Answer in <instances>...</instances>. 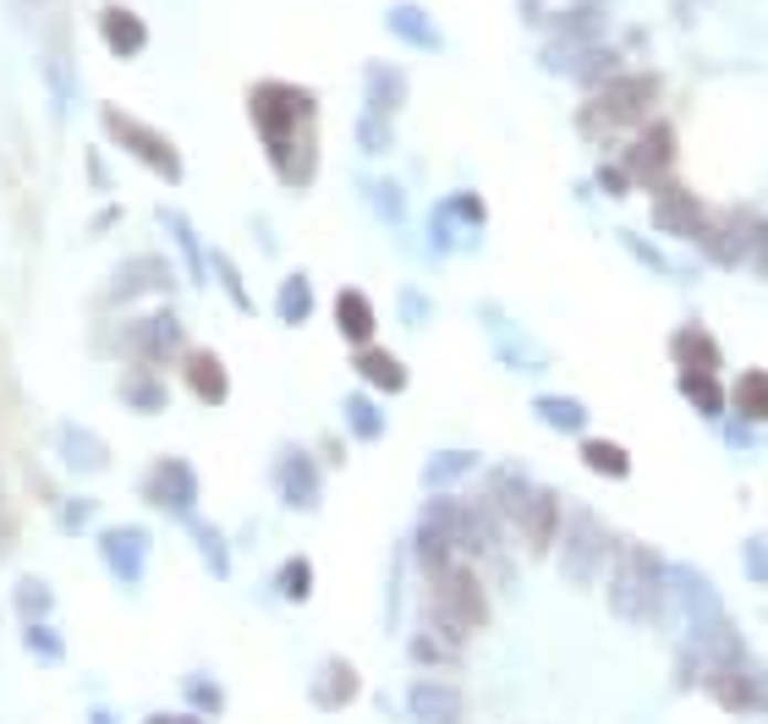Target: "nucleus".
I'll use <instances>...</instances> for the list:
<instances>
[{"instance_id": "obj_1", "label": "nucleus", "mask_w": 768, "mask_h": 724, "mask_svg": "<svg viewBox=\"0 0 768 724\" xmlns=\"http://www.w3.org/2000/svg\"><path fill=\"white\" fill-rule=\"evenodd\" d=\"M248 122L259 133V144L270 154L275 176L286 187H307L318 170V99L303 83H281L264 77L248 94Z\"/></svg>"}, {"instance_id": "obj_2", "label": "nucleus", "mask_w": 768, "mask_h": 724, "mask_svg": "<svg viewBox=\"0 0 768 724\" xmlns=\"http://www.w3.org/2000/svg\"><path fill=\"white\" fill-rule=\"evenodd\" d=\"M664 77L659 72H614L610 83L588 88V105L577 111V133L588 144H610L620 133H637V122L659 105Z\"/></svg>"}, {"instance_id": "obj_3", "label": "nucleus", "mask_w": 768, "mask_h": 724, "mask_svg": "<svg viewBox=\"0 0 768 724\" xmlns=\"http://www.w3.org/2000/svg\"><path fill=\"white\" fill-rule=\"evenodd\" d=\"M664 587H670V566L648 544H620L614 549L610 609L625 626H653L664 615Z\"/></svg>"}, {"instance_id": "obj_4", "label": "nucleus", "mask_w": 768, "mask_h": 724, "mask_svg": "<svg viewBox=\"0 0 768 724\" xmlns=\"http://www.w3.org/2000/svg\"><path fill=\"white\" fill-rule=\"evenodd\" d=\"M429 620L445 626V631H477L488 620V598H483V581L472 577L466 560H451L440 571H429Z\"/></svg>"}, {"instance_id": "obj_5", "label": "nucleus", "mask_w": 768, "mask_h": 724, "mask_svg": "<svg viewBox=\"0 0 768 724\" xmlns=\"http://www.w3.org/2000/svg\"><path fill=\"white\" fill-rule=\"evenodd\" d=\"M99 122H105V138L116 148H127L144 170H154L159 181H181V154H176V144H170L159 127L127 116L122 105H99Z\"/></svg>"}, {"instance_id": "obj_6", "label": "nucleus", "mask_w": 768, "mask_h": 724, "mask_svg": "<svg viewBox=\"0 0 768 724\" xmlns=\"http://www.w3.org/2000/svg\"><path fill=\"white\" fill-rule=\"evenodd\" d=\"M610 560H614L610 527H604L593 511H577L571 527L560 533V566H566V577L577 581V587H588L593 577L610 571Z\"/></svg>"}, {"instance_id": "obj_7", "label": "nucleus", "mask_w": 768, "mask_h": 724, "mask_svg": "<svg viewBox=\"0 0 768 724\" xmlns=\"http://www.w3.org/2000/svg\"><path fill=\"white\" fill-rule=\"evenodd\" d=\"M620 170L637 181V187H664L670 181V170H675V127L670 122H648L631 144H625V154H620Z\"/></svg>"}, {"instance_id": "obj_8", "label": "nucleus", "mask_w": 768, "mask_h": 724, "mask_svg": "<svg viewBox=\"0 0 768 724\" xmlns=\"http://www.w3.org/2000/svg\"><path fill=\"white\" fill-rule=\"evenodd\" d=\"M653 231L659 237H686V242H703V231L714 225V209L692 192V187H681V181H664L659 192H653Z\"/></svg>"}, {"instance_id": "obj_9", "label": "nucleus", "mask_w": 768, "mask_h": 724, "mask_svg": "<svg viewBox=\"0 0 768 724\" xmlns=\"http://www.w3.org/2000/svg\"><path fill=\"white\" fill-rule=\"evenodd\" d=\"M122 346H127L133 363H149V368L170 363V357H187V335H181V318H176L170 307H159V313H138V318L127 324Z\"/></svg>"}, {"instance_id": "obj_10", "label": "nucleus", "mask_w": 768, "mask_h": 724, "mask_svg": "<svg viewBox=\"0 0 768 724\" xmlns=\"http://www.w3.org/2000/svg\"><path fill=\"white\" fill-rule=\"evenodd\" d=\"M149 505L170 511V516H192L198 505V466L181 461V455H159L149 472H144V489H138Z\"/></svg>"}, {"instance_id": "obj_11", "label": "nucleus", "mask_w": 768, "mask_h": 724, "mask_svg": "<svg viewBox=\"0 0 768 724\" xmlns=\"http://www.w3.org/2000/svg\"><path fill=\"white\" fill-rule=\"evenodd\" d=\"M758 237H764V214H753V209H730L725 220H714L708 231H703V253H708V264H747L753 253H758Z\"/></svg>"}, {"instance_id": "obj_12", "label": "nucleus", "mask_w": 768, "mask_h": 724, "mask_svg": "<svg viewBox=\"0 0 768 724\" xmlns=\"http://www.w3.org/2000/svg\"><path fill=\"white\" fill-rule=\"evenodd\" d=\"M477 237H483V198H477V192L445 198V203L434 209V220H429V242H434L440 253H461V248H472Z\"/></svg>"}, {"instance_id": "obj_13", "label": "nucleus", "mask_w": 768, "mask_h": 724, "mask_svg": "<svg viewBox=\"0 0 768 724\" xmlns=\"http://www.w3.org/2000/svg\"><path fill=\"white\" fill-rule=\"evenodd\" d=\"M275 494H281V505H292V511H318L324 478H318V461L307 455L303 444H286V450L275 455Z\"/></svg>"}, {"instance_id": "obj_14", "label": "nucleus", "mask_w": 768, "mask_h": 724, "mask_svg": "<svg viewBox=\"0 0 768 724\" xmlns=\"http://www.w3.org/2000/svg\"><path fill=\"white\" fill-rule=\"evenodd\" d=\"M703 686L730 709V714H758L768 709V681L753 670V659H736V664H719V670H708L703 675Z\"/></svg>"}, {"instance_id": "obj_15", "label": "nucleus", "mask_w": 768, "mask_h": 724, "mask_svg": "<svg viewBox=\"0 0 768 724\" xmlns=\"http://www.w3.org/2000/svg\"><path fill=\"white\" fill-rule=\"evenodd\" d=\"M149 549H154V538L144 527H105L99 533V560H105V571L122 581V587H138L144 581Z\"/></svg>"}, {"instance_id": "obj_16", "label": "nucleus", "mask_w": 768, "mask_h": 724, "mask_svg": "<svg viewBox=\"0 0 768 724\" xmlns=\"http://www.w3.org/2000/svg\"><path fill=\"white\" fill-rule=\"evenodd\" d=\"M55 461H61L66 472H77V478H99V472L111 466V444L94 434V429L61 418V423H55Z\"/></svg>"}, {"instance_id": "obj_17", "label": "nucleus", "mask_w": 768, "mask_h": 724, "mask_svg": "<svg viewBox=\"0 0 768 724\" xmlns=\"http://www.w3.org/2000/svg\"><path fill=\"white\" fill-rule=\"evenodd\" d=\"M511 527L522 533V544H527L533 555H549V544H560V494L533 483V494H527V505L516 511Z\"/></svg>"}, {"instance_id": "obj_18", "label": "nucleus", "mask_w": 768, "mask_h": 724, "mask_svg": "<svg viewBox=\"0 0 768 724\" xmlns=\"http://www.w3.org/2000/svg\"><path fill=\"white\" fill-rule=\"evenodd\" d=\"M176 286V275H170V264L165 259H154V253H144V259H127L122 270H116V281H111V302L116 307H127V302H138V296H149V291H165Z\"/></svg>"}, {"instance_id": "obj_19", "label": "nucleus", "mask_w": 768, "mask_h": 724, "mask_svg": "<svg viewBox=\"0 0 768 724\" xmlns=\"http://www.w3.org/2000/svg\"><path fill=\"white\" fill-rule=\"evenodd\" d=\"M99 39L111 44V55L133 61V55L149 50V22L133 6H99Z\"/></svg>"}, {"instance_id": "obj_20", "label": "nucleus", "mask_w": 768, "mask_h": 724, "mask_svg": "<svg viewBox=\"0 0 768 724\" xmlns=\"http://www.w3.org/2000/svg\"><path fill=\"white\" fill-rule=\"evenodd\" d=\"M351 368H357V379H362V385H374L379 396H401V390L412 385L407 363H401L396 351H385V346H357Z\"/></svg>"}, {"instance_id": "obj_21", "label": "nucleus", "mask_w": 768, "mask_h": 724, "mask_svg": "<svg viewBox=\"0 0 768 724\" xmlns=\"http://www.w3.org/2000/svg\"><path fill=\"white\" fill-rule=\"evenodd\" d=\"M181 379H187V390L203 401V407H220L225 396H231V374H225V363L214 357V351H187L181 357Z\"/></svg>"}, {"instance_id": "obj_22", "label": "nucleus", "mask_w": 768, "mask_h": 724, "mask_svg": "<svg viewBox=\"0 0 768 724\" xmlns=\"http://www.w3.org/2000/svg\"><path fill=\"white\" fill-rule=\"evenodd\" d=\"M357 692H362V681H357V670H351L346 659H324V664H318V675H313V686H307L313 709H324V714L346 709Z\"/></svg>"}, {"instance_id": "obj_23", "label": "nucleus", "mask_w": 768, "mask_h": 724, "mask_svg": "<svg viewBox=\"0 0 768 724\" xmlns=\"http://www.w3.org/2000/svg\"><path fill=\"white\" fill-rule=\"evenodd\" d=\"M407 714L418 724H461V692L440 681H412L407 686Z\"/></svg>"}, {"instance_id": "obj_24", "label": "nucleus", "mask_w": 768, "mask_h": 724, "mask_svg": "<svg viewBox=\"0 0 768 724\" xmlns=\"http://www.w3.org/2000/svg\"><path fill=\"white\" fill-rule=\"evenodd\" d=\"M385 28L401 39V44H412V50H445V33H440V22L423 11V6H412V0H401V6H390V17H385Z\"/></svg>"}, {"instance_id": "obj_25", "label": "nucleus", "mask_w": 768, "mask_h": 724, "mask_svg": "<svg viewBox=\"0 0 768 724\" xmlns=\"http://www.w3.org/2000/svg\"><path fill=\"white\" fill-rule=\"evenodd\" d=\"M335 329L351 340V346H374V329H379V313H374V302L362 296L357 286L335 291Z\"/></svg>"}, {"instance_id": "obj_26", "label": "nucleus", "mask_w": 768, "mask_h": 724, "mask_svg": "<svg viewBox=\"0 0 768 724\" xmlns=\"http://www.w3.org/2000/svg\"><path fill=\"white\" fill-rule=\"evenodd\" d=\"M362 83H368V111L379 116H396L407 105V72L390 66V61H368L362 66Z\"/></svg>"}, {"instance_id": "obj_27", "label": "nucleus", "mask_w": 768, "mask_h": 724, "mask_svg": "<svg viewBox=\"0 0 768 724\" xmlns=\"http://www.w3.org/2000/svg\"><path fill=\"white\" fill-rule=\"evenodd\" d=\"M122 407H127V412H144V418H159V412H165V385H159V374H154L149 363H133V368L122 374Z\"/></svg>"}, {"instance_id": "obj_28", "label": "nucleus", "mask_w": 768, "mask_h": 724, "mask_svg": "<svg viewBox=\"0 0 768 724\" xmlns=\"http://www.w3.org/2000/svg\"><path fill=\"white\" fill-rule=\"evenodd\" d=\"M670 357H675V368H719V340L703 329V324H681L675 335H670Z\"/></svg>"}, {"instance_id": "obj_29", "label": "nucleus", "mask_w": 768, "mask_h": 724, "mask_svg": "<svg viewBox=\"0 0 768 724\" xmlns=\"http://www.w3.org/2000/svg\"><path fill=\"white\" fill-rule=\"evenodd\" d=\"M159 220H165L170 242H176V248H181V259H187V281H192V286H203V281H209V253H203V242H198L192 220H187V214H176V209H165Z\"/></svg>"}, {"instance_id": "obj_30", "label": "nucleus", "mask_w": 768, "mask_h": 724, "mask_svg": "<svg viewBox=\"0 0 768 724\" xmlns=\"http://www.w3.org/2000/svg\"><path fill=\"white\" fill-rule=\"evenodd\" d=\"M730 407L741 423H768V368H747L730 385Z\"/></svg>"}, {"instance_id": "obj_31", "label": "nucleus", "mask_w": 768, "mask_h": 724, "mask_svg": "<svg viewBox=\"0 0 768 724\" xmlns=\"http://www.w3.org/2000/svg\"><path fill=\"white\" fill-rule=\"evenodd\" d=\"M533 418H538L544 429H555V434H582V429H588V407L571 401V396H538V401H533Z\"/></svg>"}, {"instance_id": "obj_32", "label": "nucleus", "mask_w": 768, "mask_h": 724, "mask_svg": "<svg viewBox=\"0 0 768 724\" xmlns=\"http://www.w3.org/2000/svg\"><path fill=\"white\" fill-rule=\"evenodd\" d=\"M181 522H187V533H192V544H198V555H203L209 577H231V549H225L220 527H214V522H203L198 511H192V516H181Z\"/></svg>"}, {"instance_id": "obj_33", "label": "nucleus", "mask_w": 768, "mask_h": 724, "mask_svg": "<svg viewBox=\"0 0 768 724\" xmlns=\"http://www.w3.org/2000/svg\"><path fill=\"white\" fill-rule=\"evenodd\" d=\"M11 609H17V620H50L55 615V587L44 577H17L11 581Z\"/></svg>"}, {"instance_id": "obj_34", "label": "nucleus", "mask_w": 768, "mask_h": 724, "mask_svg": "<svg viewBox=\"0 0 768 724\" xmlns=\"http://www.w3.org/2000/svg\"><path fill=\"white\" fill-rule=\"evenodd\" d=\"M472 466H477V450H434V455H429V466H423V489L445 494V489L461 483Z\"/></svg>"}, {"instance_id": "obj_35", "label": "nucleus", "mask_w": 768, "mask_h": 724, "mask_svg": "<svg viewBox=\"0 0 768 724\" xmlns=\"http://www.w3.org/2000/svg\"><path fill=\"white\" fill-rule=\"evenodd\" d=\"M681 396L697 407V412H725V390H719V379L708 374V368H681Z\"/></svg>"}, {"instance_id": "obj_36", "label": "nucleus", "mask_w": 768, "mask_h": 724, "mask_svg": "<svg viewBox=\"0 0 768 724\" xmlns=\"http://www.w3.org/2000/svg\"><path fill=\"white\" fill-rule=\"evenodd\" d=\"M22 648H28L39 664H66V637H61L50 620H22Z\"/></svg>"}, {"instance_id": "obj_37", "label": "nucleus", "mask_w": 768, "mask_h": 724, "mask_svg": "<svg viewBox=\"0 0 768 724\" xmlns=\"http://www.w3.org/2000/svg\"><path fill=\"white\" fill-rule=\"evenodd\" d=\"M275 313H281V324H307L313 318V286H307V275H286L281 281Z\"/></svg>"}, {"instance_id": "obj_38", "label": "nucleus", "mask_w": 768, "mask_h": 724, "mask_svg": "<svg viewBox=\"0 0 768 724\" xmlns=\"http://www.w3.org/2000/svg\"><path fill=\"white\" fill-rule=\"evenodd\" d=\"M582 466L588 472H604V478H625L631 472V455L614 439H582Z\"/></svg>"}, {"instance_id": "obj_39", "label": "nucleus", "mask_w": 768, "mask_h": 724, "mask_svg": "<svg viewBox=\"0 0 768 724\" xmlns=\"http://www.w3.org/2000/svg\"><path fill=\"white\" fill-rule=\"evenodd\" d=\"M346 429H351V439L374 444V439H385V412L368 396H346Z\"/></svg>"}, {"instance_id": "obj_40", "label": "nucleus", "mask_w": 768, "mask_h": 724, "mask_svg": "<svg viewBox=\"0 0 768 724\" xmlns=\"http://www.w3.org/2000/svg\"><path fill=\"white\" fill-rule=\"evenodd\" d=\"M181 697H187L192 714H220V709H225V692H220V681H209V675H181Z\"/></svg>"}, {"instance_id": "obj_41", "label": "nucleus", "mask_w": 768, "mask_h": 724, "mask_svg": "<svg viewBox=\"0 0 768 724\" xmlns=\"http://www.w3.org/2000/svg\"><path fill=\"white\" fill-rule=\"evenodd\" d=\"M275 577H281V592H286L292 604H303L307 592H313V560H307V555H292Z\"/></svg>"}, {"instance_id": "obj_42", "label": "nucleus", "mask_w": 768, "mask_h": 724, "mask_svg": "<svg viewBox=\"0 0 768 724\" xmlns=\"http://www.w3.org/2000/svg\"><path fill=\"white\" fill-rule=\"evenodd\" d=\"M390 144H396V138H390V116H379V111H362V116H357V148H368V154H385Z\"/></svg>"}, {"instance_id": "obj_43", "label": "nucleus", "mask_w": 768, "mask_h": 724, "mask_svg": "<svg viewBox=\"0 0 768 724\" xmlns=\"http://www.w3.org/2000/svg\"><path fill=\"white\" fill-rule=\"evenodd\" d=\"M209 270H214V275H220V286L231 291V302H236V307H242V313H253V291L242 286V275H236V264H231V259H225V253H209Z\"/></svg>"}, {"instance_id": "obj_44", "label": "nucleus", "mask_w": 768, "mask_h": 724, "mask_svg": "<svg viewBox=\"0 0 768 724\" xmlns=\"http://www.w3.org/2000/svg\"><path fill=\"white\" fill-rule=\"evenodd\" d=\"M368 198L379 203V214H385L390 225H401V220H407V209H401V187H396V181H385V176H379V181H368Z\"/></svg>"}, {"instance_id": "obj_45", "label": "nucleus", "mask_w": 768, "mask_h": 724, "mask_svg": "<svg viewBox=\"0 0 768 724\" xmlns=\"http://www.w3.org/2000/svg\"><path fill=\"white\" fill-rule=\"evenodd\" d=\"M741 560H747V577L753 581H768V538H747Z\"/></svg>"}, {"instance_id": "obj_46", "label": "nucleus", "mask_w": 768, "mask_h": 724, "mask_svg": "<svg viewBox=\"0 0 768 724\" xmlns=\"http://www.w3.org/2000/svg\"><path fill=\"white\" fill-rule=\"evenodd\" d=\"M401 318L407 324H423L429 318V296L423 291H401Z\"/></svg>"}, {"instance_id": "obj_47", "label": "nucleus", "mask_w": 768, "mask_h": 724, "mask_svg": "<svg viewBox=\"0 0 768 724\" xmlns=\"http://www.w3.org/2000/svg\"><path fill=\"white\" fill-rule=\"evenodd\" d=\"M94 516V500H72L66 511H61V522H66V533H83V522Z\"/></svg>"}, {"instance_id": "obj_48", "label": "nucleus", "mask_w": 768, "mask_h": 724, "mask_svg": "<svg viewBox=\"0 0 768 724\" xmlns=\"http://www.w3.org/2000/svg\"><path fill=\"white\" fill-rule=\"evenodd\" d=\"M599 181H604V192H610V198H625V192H631V176H625L620 165H604V170H599Z\"/></svg>"}, {"instance_id": "obj_49", "label": "nucleus", "mask_w": 768, "mask_h": 724, "mask_svg": "<svg viewBox=\"0 0 768 724\" xmlns=\"http://www.w3.org/2000/svg\"><path fill=\"white\" fill-rule=\"evenodd\" d=\"M625 248H631V253H637L648 270H670V264H664V253H659V248H648L642 237H625Z\"/></svg>"}, {"instance_id": "obj_50", "label": "nucleus", "mask_w": 768, "mask_h": 724, "mask_svg": "<svg viewBox=\"0 0 768 724\" xmlns=\"http://www.w3.org/2000/svg\"><path fill=\"white\" fill-rule=\"evenodd\" d=\"M144 724H203V714H149Z\"/></svg>"}, {"instance_id": "obj_51", "label": "nucleus", "mask_w": 768, "mask_h": 724, "mask_svg": "<svg viewBox=\"0 0 768 724\" xmlns=\"http://www.w3.org/2000/svg\"><path fill=\"white\" fill-rule=\"evenodd\" d=\"M753 259H758V270L768 275V220H764V237H758V253H753Z\"/></svg>"}, {"instance_id": "obj_52", "label": "nucleus", "mask_w": 768, "mask_h": 724, "mask_svg": "<svg viewBox=\"0 0 768 724\" xmlns=\"http://www.w3.org/2000/svg\"><path fill=\"white\" fill-rule=\"evenodd\" d=\"M88 724H122V720H116L111 709H88Z\"/></svg>"}]
</instances>
